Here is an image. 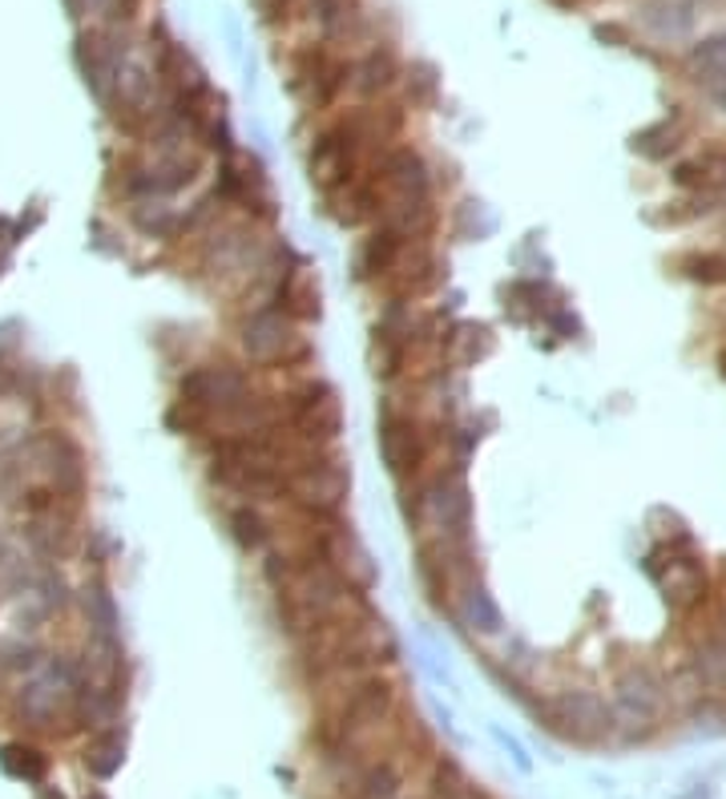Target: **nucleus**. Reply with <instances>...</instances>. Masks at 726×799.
<instances>
[{
  "mask_svg": "<svg viewBox=\"0 0 726 799\" xmlns=\"http://www.w3.org/2000/svg\"><path fill=\"white\" fill-rule=\"evenodd\" d=\"M392 667H396V638H392L384 618L375 614L372 598L323 622L299 642H291L295 679L311 694L323 691V686H335V682H352Z\"/></svg>",
  "mask_w": 726,
  "mask_h": 799,
  "instance_id": "1",
  "label": "nucleus"
},
{
  "mask_svg": "<svg viewBox=\"0 0 726 799\" xmlns=\"http://www.w3.org/2000/svg\"><path fill=\"white\" fill-rule=\"evenodd\" d=\"M404 126H408V109L396 97L372 102V106L355 102L348 109H335L323 126H316V134L307 141L311 187L319 194L348 187L380 153L392 150L396 141H404Z\"/></svg>",
  "mask_w": 726,
  "mask_h": 799,
  "instance_id": "2",
  "label": "nucleus"
},
{
  "mask_svg": "<svg viewBox=\"0 0 726 799\" xmlns=\"http://www.w3.org/2000/svg\"><path fill=\"white\" fill-rule=\"evenodd\" d=\"M270 594V614L275 626L282 630L287 642H299L323 622L340 618V614L355 610L360 601H367V589H360L352 577L343 574L340 565L319 557V562L295 569L282 586L267 589Z\"/></svg>",
  "mask_w": 726,
  "mask_h": 799,
  "instance_id": "3",
  "label": "nucleus"
},
{
  "mask_svg": "<svg viewBox=\"0 0 726 799\" xmlns=\"http://www.w3.org/2000/svg\"><path fill=\"white\" fill-rule=\"evenodd\" d=\"M465 469L469 465H445L420 481L399 484V513L408 521L412 537L472 541L477 513H472V489Z\"/></svg>",
  "mask_w": 726,
  "mask_h": 799,
  "instance_id": "4",
  "label": "nucleus"
},
{
  "mask_svg": "<svg viewBox=\"0 0 726 799\" xmlns=\"http://www.w3.org/2000/svg\"><path fill=\"white\" fill-rule=\"evenodd\" d=\"M235 348L246 367H255L263 380H295L307 376V367L316 360V348L303 335V328L291 316H282L275 303L238 311L235 319Z\"/></svg>",
  "mask_w": 726,
  "mask_h": 799,
  "instance_id": "5",
  "label": "nucleus"
},
{
  "mask_svg": "<svg viewBox=\"0 0 726 799\" xmlns=\"http://www.w3.org/2000/svg\"><path fill=\"white\" fill-rule=\"evenodd\" d=\"M412 569H416L424 601H428L440 618H457L465 589L481 577L477 541L416 537V545H412Z\"/></svg>",
  "mask_w": 726,
  "mask_h": 799,
  "instance_id": "6",
  "label": "nucleus"
},
{
  "mask_svg": "<svg viewBox=\"0 0 726 799\" xmlns=\"http://www.w3.org/2000/svg\"><path fill=\"white\" fill-rule=\"evenodd\" d=\"M674 711L670 694V674L654 662L633 659L630 667L618 670L613 679V715H618L621 743H645L666 727V715Z\"/></svg>",
  "mask_w": 726,
  "mask_h": 799,
  "instance_id": "7",
  "label": "nucleus"
},
{
  "mask_svg": "<svg viewBox=\"0 0 726 799\" xmlns=\"http://www.w3.org/2000/svg\"><path fill=\"white\" fill-rule=\"evenodd\" d=\"M287 89L311 118L331 114L352 89V57L328 41L295 45L287 53Z\"/></svg>",
  "mask_w": 726,
  "mask_h": 799,
  "instance_id": "8",
  "label": "nucleus"
},
{
  "mask_svg": "<svg viewBox=\"0 0 726 799\" xmlns=\"http://www.w3.org/2000/svg\"><path fill=\"white\" fill-rule=\"evenodd\" d=\"M537 718L541 727L574 747H601V743L618 739L613 699L589 691V686H565V691L541 699Z\"/></svg>",
  "mask_w": 726,
  "mask_h": 799,
  "instance_id": "9",
  "label": "nucleus"
},
{
  "mask_svg": "<svg viewBox=\"0 0 726 799\" xmlns=\"http://www.w3.org/2000/svg\"><path fill=\"white\" fill-rule=\"evenodd\" d=\"M214 190H218V199L231 214L255 219L263 226H275V219H279V202H275V190H270L267 166L258 162L255 153L235 150L231 158H223Z\"/></svg>",
  "mask_w": 726,
  "mask_h": 799,
  "instance_id": "10",
  "label": "nucleus"
},
{
  "mask_svg": "<svg viewBox=\"0 0 726 799\" xmlns=\"http://www.w3.org/2000/svg\"><path fill=\"white\" fill-rule=\"evenodd\" d=\"M448 283V259L440 251V238H424L408 255L387 270V279L372 287L380 303H428L440 287Z\"/></svg>",
  "mask_w": 726,
  "mask_h": 799,
  "instance_id": "11",
  "label": "nucleus"
},
{
  "mask_svg": "<svg viewBox=\"0 0 726 799\" xmlns=\"http://www.w3.org/2000/svg\"><path fill=\"white\" fill-rule=\"evenodd\" d=\"M424 238H440V235H420V231H412V226H404V223L380 219V223H372L367 231H360V238H355L352 279L372 291V287H380V283L387 279V270L408 255V247H416Z\"/></svg>",
  "mask_w": 726,
  "mask_h": 799,
  "instance_id": "12",
  "label": "nucleus"
},
{
  "mask_svg": "<svg viewBox=\"0 0 726 799\" xmlns=\"http://www.w3.org/2000/svg\"><path fill=\"white\" fill-rule=\"evenodd\" d=\"M348 497H352V465H348L340 448H331L328 457H319L311 469L295 477L287 501L316 509V513H343Z\"/></svg>",
  "mask_w": 726,
  "mask_h": 799,
  "instance_id": "13",
  "label": "nucleus"
},
{
  "mask_svg": "<svg viewBox=\"0 0 726 799\" xmlns=\"http://www.w3.org/2000/svg\"><path fill=\"white\" fill-rule=\"evenodd\" d=\"M399 82H404V61H399L392 41H380V45L363 49L360 57H352V89L348 94L363 106L387 102L399 89Z\"/></svg>",
  "mask_w": 726,
  "mask_h": 799,
  "instance_id": "14",
  "label": "nucleus"
},
{
  "mask_svg": "<svg viewBox=\"0 0 726 799\" xmlns=\"http://www.w3.org/2000/svg\"><path fill=\"white\" fill-rule=\"evenodd\" d=\"M275 307L282 316H291L299 328L319 323L323 319V287H319V267L307 259H295L282 275L279 291H275Z\"/></svg>",
  "mask_w": 726,
  "mask_h": 799,
  "instance_id": "15",
  "label": "nucleus"
},
{
  "mask_svg": "<svg viewBox=\"0 0 726 799\" xmlns=\"http://www.w3.org/2000/svg\"><path fill=\"white\" fill-rule=\"evenodd\" d=\"M226 533L235 541L246 557H263V553L275 545L279 537V525H275V509L270 505H255V501H231L223 509Z\"/></svg>",
  "mask_w": 726,
  "mask_h": 799,
  "instance_id": "16",
  "label": "nucleus"
},
{
  "mask_svg": "<svg viewBox=\"0 0 726 799\" xmlns=\"http://www.w3.org/2000/svg\"><path fill=\"white\" fill-rule=\"evenodd\" d=\"M638 21L654 41L662 45H679L694 33L698 24V0H642Z\"/></svg>",
  "mask_w": 726,
  "mask_h": 799,
  "instance_id": "17",
  "label": "nucleus"
},
{
  "mask_svg": "<svg viewBox=\"0 0 726 799\" xmlns=\"http://www.w3.org/2000/svg\"><path fill=\"white\" fill-rule=\"evenodd\" d=\"M691 134H694L691 118H686L682 109H670L666 118L650 121L645 130L633 134V150L642 153L645 162H666L670 153H679L682 146L691 141Z\"/></svg>",
  "mask_w": 726,
  "mask_h": 799,
  "instance_id": "18",
  "label": "nucleus"
},
{
  "mask_svg": "<svg viewBox=\"0 0 726 799\" xmlns=\"http://www.w3.org/2000/svg\"><path fill=\"white\" fill-rule=\"evenodd\" d=\"M682 73H686L703 94L715 89V85H726V33L694 41V45L686 49V57H682Z\"/></svg>",
  "mask_w": 726,
  "mask_h": 799,
  "instance_id": "19",
  "label": "nucleus"
},
{
  "mask_svg": "<svg viewBox=\"0 0 726 799\" xmlns=\"http://www.w3.org/2000/svg\"><path fill=\"white\" fill-rule=\"evenodd\" d=\"M497 340H492V331L477 319H460L448 328V367L452 372H465V367H477L481 360H489Z\"/></svg>",
  "mask_w": 726,
  "mask_h": 799,
  "instance_id": "20",
  "label": "nucleus"
},
{
  "mask_svg": "<svg viewBox=\"0 0 726 799\" xmlns=\"http://www.w3.org/2000/svg\"><path fill=\"white\" fill-rule=\"evenodd\" d=\"M670 267L679 270L682 279L698 283V287H726V247H694L674 255Z\"/></svg>",
  "mask_w": 726,
  "mask_h": 799,
  "instance_id": "21",
  "label": "nucleus"
},
{
  "mask_svg": "<svg viewBox=\"0 0 726 799\" xmlns=\"http://www.w3.org/2000/svg\"><path fill=\"white\" fill-rule=\"evenodd\" d=\"M457 618H465V622H469L472 630H477V635H501V630H504V614H501V606L492 601L489 586H484L481 577H477V582H472V586L465 589V598H460Z\"/></svg>",
  "mask_w": 726,
  "mask_h": 799,
  "instance_id": "22",
  "label": "nucleus"
},
{
  "mask_svg": "<svg viewBox=\"0 0 726 799\" xmlns=\"http://www.w3.org/2000/svg\"><path fill=\"white\" fill-rule=\"evenodd\" d=\"M0 767H4L12 779L36 784V779H45L49 771V755L36 752L33 743H9V747H0Z\"/></svg>",
  "mask_w": 726,
  "mask_h": 799,
  "instance_id": "23",
  "label": "nucleus"
},
{
  "mask_svg": "<svg viewBox=\"0 0 726 799\" xmlns=\"http://www.w3.org/2000/svg\"><path fill=\"white\" fill-rule=\"evenodd\" d=\"M399 89L408 94V106H412V109H428V106H436L440 82H436V70H433V65H424V61H412V65H404V82H399Z\"/></svg>",
  "mask_w": 726,
  "mask_h": 799,
  "instance_id": "24",
  "label": "nucleus"
},
{
  "mask_svg": "<svg viewBox=\"0 0 726 799\" xmlns=\"http://www.w3.org/2000/svg\"><path fill=\"white\" fill-rule=\"evenodd\" d=\"M121 759H126V743H121L118 731H106V735L94 739V747L85 755V767H89L97 779H109L121 767Z\"/></svg>",
  "mask_w": 726,
  "mask_h": 799,
  "instance_id": "25",
  "label": "nucleus"
},
{
  "mask_svg": "<svg viewBox=\"0 0 726 799\" xmlns=\"http://www.w3.org/2000/svg\"><path fill=\"white\" fill-rule=\"evenodd\" d=\"M645 530H650V541H658V545H694V533L691 525L674 513V509H654L650 513V521H645Z\"/></svg>",
  "mask_w": 726,
  "mask_h": 799,
  "instance_id": "26",
  "label": "nucleus"
},
{
  "mask_svg": "<svg viewBox=\"0 0 726 799\" xmlns=\"http://www.w3.org/2000/svg\"><path fill=\"white\" fill-rule=\"evenodd\" d=\"M255 9L270 29H279V24H291L295 17H303V0H255Z\"/></svg>",
  "mask_w": 726,
  "mask_h": 799,
  "instance_id": "27",
  "label": "nucleus"
},
{
  "mask_svg": "<svg viewBox=\"0 0 726 799\" xmlns=\"http://www.w3.org/2000/svg\"><path fill=\"white\" fill-rule=\"evenodd\" d=\"M718 376L726 380V343H723V348H718Z\"/></svg>",
  "mask_w": 726,
  "mask_h": 799,
  "instance_id": "28",
  "label": "nucleus"
}]
</instances>
